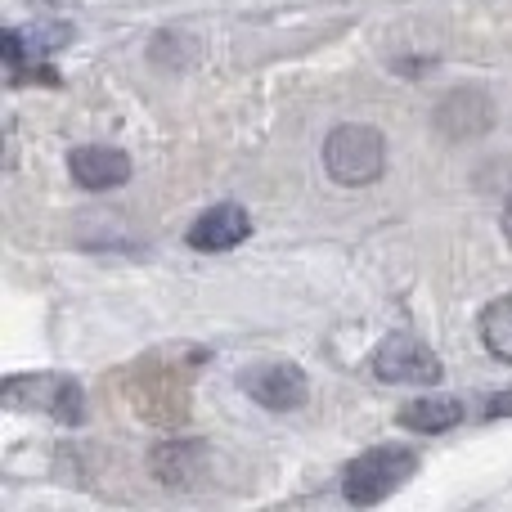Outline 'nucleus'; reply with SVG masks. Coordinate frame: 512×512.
Returning a JSON list of instances; mask_svg holds the SVG:
<instances>
[{"label": "nucleus", "instance_id": "1", "mask_svg": "<svg viewBox=\"0 0 512 512\" xmlns=\"http://www.w3.org/2000/svg\"><path fill=\"white\" fill-rule=\"evenodd\" d=\"M418 472V454L405 445H378V450H364L360 459L346 463L342 472V495L355 508H373L382 499H391L409 477Z\"/></svg>", "mask_w": 512, "mask_h": 512}, {"label": "nucleus", "instance_id": "2", "mask_svg": "<svg viewBox=\"0 0 512 512\" xmlns=\"http://www.w3.org/2000/svg\"><path fill=\"white\" fill-rule=\"evenodd\" d=\"M324 167L337 185H373L387 167V140L364 122H346L324 140Z\"/></svg>", "mask_w": 512, "mask_h": 512}, {"label": "nucleus", "instance_id": "3", "mask_svg": "<svg viewBox=\"0 0 512 512\" xmlns=\"http://www.w3.org/2000/svg\"><path fill=\"white\" fill-rule=\"evenodd\" d=\"M0 396L9 409H41L59 423H81L86 418V396L68 373H18L0 382Z\"/></svg>", "mask_w": 512, "mask_h": 512}, {"label": "nucleus", "instance_id": "4", "mask_svg": "<svg viewBox=\"0 0 512 512\" xmlns=\"http://www.w3.org/2000/svg\"><path fill=\"white\" fill-rule=\"evenodd\" d=\"M369 369L378 373L382 382H405V387H432L441 382V355L423 342L418 333H391L382 337V346L373 351Z\"/></svg>", "mask_w": 512, "mask_h": 512}, {"label": "nucleus", "instance_id": "5", "mask_svg": "<svg viewBox=\"0 0 512 512\" xmlns=\"http://www.w3.org/2000/svg\"><path fill=\"white\" fill-rule=\"evenodd\" d=\"M68 27H9L5 32V45H0V54H5V72H9V86H23L27 77H41V81H59V72L45 68V54L59 50L63 41H68Z\"/></svg>", "mask_w": 512, "mask_h": 512}, {"label": "nucleus", "instance_id": "6", "mask_svg": "<svg viewBox=\"0 0 512 512\" xmlns=\"http://www.w3.org/2000/svg\"><path fill=\"white\" fill-rule=\"evenodd\" d=\"M239 387L248 391L256 405L274 409V414H283V409H301L306 396H310V382L297 364H252V369L239 373Z\"/></svg>", "mask_w": 512, "mask_h": 512}, {"label": "nucleus", "instance_id": "7", "mask_svg": "<svg viewBox=\"0 0 512 512\" xmlns=\"http://www.w3.org/2000/svg\"><path fill=\"white\" fill-rule=\"evenodd\" d=\"M252 234V216L243 212L239 203H221L212 212H203L194 225H189V248L198 252H230L239 248Z\"/></svg>", "mask_w": 512, "mask_h": 512}, {"label": "nucleus", "instance_id": "8", "mask_svg": "<svg viewBox=\"0 0 512 512\" xmlns=\"http://www.w3.org/2000/svg\"><path fill=\"white\" fill-rule=\"evenodd\" d=\"M68 171L81 189H117L131 180V158L122 149H104V144H81L72 149Z\"/></svg>", "mask_w": 512, "mask_h": 512}, {"label": "nucleus", "instance_id": "9", "mask_svg": "<svg viewBox=\"0 0 512 512\" xmlns=\"http://www.w3.org/2000/svg\"><path fill=\"white\" fill-rule=\"evenodd\" d=\"M405 432H423V436H436V432H450V427L463 423V400L454 396H418L400 409L396 418Z\"/></svg>", "mask_w": 512, "mask_h": 512}, {"label": "nucleus", "instance_id": "10", "mask_svg": "<svg viewBox=\"0 0 512 512\" xmlns=\"http://www.w3.org/2000/svg\"><path fill=\"white\" fill-rule=\"evenodd\" d=\"M481 342H486V351L495 360L512 364V292L481 310Z\"/></svg>", "mask_w": 512, "mask_h": 512}, {"label": "nucleus", "instance_id": "11", "mask_svg": "<svg viewBox=\"0 0 512 512\" xmlns=\"http://www.w3.org/2000/svg\"><path fill=\"white\" fill-rule=\"evenodd\" d=\"M512 414V391H499V396L486 400V418H504Z\"/></svg>", "mask_w": 512, "mask_h": 512}, {"label": "nucleus", "instance_id": "12", "mask_svg": "<svg viewBox=\"0 0 512 512\" xmlns=\"http://www.w3.org/2000/svg\"><path fill=\"white\" fill-rule=\"evenodd\" d=\"M504 234H508V243H512V203H508V212H504Z\"/></svg>", "mask_w": 512, "mask_h": 512}]
</instances>
